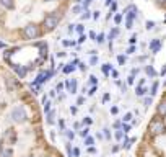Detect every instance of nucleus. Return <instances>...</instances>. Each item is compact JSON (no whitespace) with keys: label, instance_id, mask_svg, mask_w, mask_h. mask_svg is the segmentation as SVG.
Returning a JSON list of instances; mask_svg holds the SVG:
<instances>
[{"label":"nucleus","instance_id":"nucleus-19","mask_svg":"<svg viewBox=\"0 0 166 157\" xmlns=\"http://www.w3.org/2000/svg\"><path fill=\"white\" fill-rule=\"evenodd\" d=\"M90 13H91V12H90L88 8H85V12H83V15H82V20H88V18L91 17V15H90Z\"/></svg>","mask_w":166,"mask_h":157},{"label":"nucleus","instance_id":"nucleus-17","mask_svg":"<svg viewBox=\"0 0 166 157\" xmlns=\"http://www.w3.org/2000/svg\"><path fill=\"white\" fill-rule=\"evenodd\" d=\"M47 123H49V124L54 123V111H49V113H47Z\"/></svg>","mask_w":166,"mask_h":157},{"label":"nucleus","instance_id":"nucleus-24","mask_svg":"<svg viewBox=\"0 0 166 157\" xmlns=\"http://www.w3.org/2000/svg\"><path fill=\"white\" fill-rule=\"evenodd\" d=\"M91 123H93V119H91V118H90V116H86V118H85V119H83V124H86V126H90V124H91Z\"/></svg>","mask_w":166,"mask_h":157},{"label":"nucleus","instance_id":"nucleus-50","mask_svg":"<svg viewBox=\"0 0 166 157\" xmlns=\"http://www.w3.org/2000/svg\"><path fill=\"white\" fill-rule=\"evenodd\" d=\"M70 85H72V82H70V80H67V82H65V89H67L69 92H70Z\"/></svg>","mask_w":166,"mask_h":157},{"label":"nucleus","instance_id":"nucleus-2","mask_svg":"<svg viewBox=\"0 0 166 157\" xmlns=\"http://www.w3.org/2000/svg\"><path fill=\"white\" fill-rule=\"evenodd\" d=\"M148 131L153 134V136L164 134L166 133V124L163 123L161 119H153V121H150V124H148Z\"/></svg>","mask_w":166,"mask_h":157},{"label":"nucleus","instance_id":"nucleus-13","mask_svg":"<svg viewBox=\"0 0 166 157\" xmlns=\"http://www.w3.org/2000/svg\"><path fill=\"white\" fill-rule=\"evenodd\" d=\"M145 72H147V74H148L150 77H155V75H156V72H155V69H153V67H151V66H147V67H145Z\"/></svg>","mask_w":166,"mask_h":157},{"label":"nucleus","instance_id":"nucleus-41","mask_svg":"<svg viewBox=\"0 0 166 157\" xmlns=\"http://www.w3.org/2000/svg\"><path fill=\"white\" fill-rule=\"evenodd\" d=\"M78 155H80V149H74V157H78Z\"/></svg>","mask_w":166,"mask_h":157},{"label":"nucleus","instance_id":"nucleus-46","mask_svg":"<svg viewBox=\"0 0 166 157\" xmlns=\"http://www.w3.org/2000/svg\"><path fill=\"white\" fill-rule=\"evenodd\" d=\"M93 18H95V20L99 18V12H98V10H96V12H93Z\"/></svg>","mask_w":166,"mask_h":157},{"label":"nucleus","instance_id":"nucleus-20","mask_svg":"<svg viewBox=\"0 0 166 157\" xmlns=\"http://www.w3.org/2000/svg\"><path fill=\"white\" fill-rule=\"evenodd\" d=\"M85 144H86V146H93V144H95V139L90 138V136H88V138H85Z\"/></svg>","mask_w":166,"mask_h":157},{"label":"nucleus","instance_id":"nucleus-32","mask_svg":"<svg viewBox=\"0 0 166 157\" xmlns=\"http://www.w3.org/2000/svg\"><path fill=\"white\" fill-rule=\"evenodd\" d=\"M127 84H129V85H132V84H134V75H132V74L127 77Z\"/></svg>","mask_w":166,"mask_h":157},{"label":"nucleus","instance_id":"nucleus-58","mask_svg":"<svg viewBox=\"0 0 166 157\" xmlns=\"http://www.w3.org/2000/svg\"><path fill=\"white\" fill-rule=\"evenodd\" d=\"M156 2L160 3V5H164V3H166V0H156Z\"/></svg>","mask_w":166,"mask_h":157},{"label":"nucleus","instance_id":"nucleus-4","mask_svg":"<svg viewBox=\"0 0 166 157\" xmlns=\"http://www.w3.org/2000/svg\"><path fill=\"white\" fill-rule=\"evenodd\" d=\"M44 26H46V30L47 31H52L55 30L57 26H59V18H57L55 15H49L44 18Z\"/></svg>","mask_w":166,"mask_h":157},{"label":"nucleus","instance_id":"nucleus-10","mask_svg":"<svg viewBox=\"0 0 166 157\" xmlns=\"http://www.w3.org/2000/svg\"><path fill=\"white\" fill-rule=\"evenodd\" d=\"M12 155H13L12 149H2V151H0V157H12Z\"/></svg>","mask_w":166,"mask_h":157},{"label":"nucleus","instance_id":"nucleus-11","mask_svg":"<svg viewBox=\"0 0 166 157\" xmlns=\"http://www.w3.org/2000/svg\"><path fill=\"white\" fill-rule=\"evenodd\" d=\"M101 70H103V74H104V75H107V74H109V70H112V66H111V64H103Z\"/></svg>","mask_w":166,"mask_h":157},{"label":"nucleus","instance_id":"nucleus-36","mask_svg":"<svg viewBox=\"0 0 166 157\" xmlns=\"http://www.w3.org/2000/svg\"><path fill=\"white\" fill-rule=\"evenodd\" d=\"M96 62H98V58H96V56H93V58H91V61H90V64H91V66H95Z\"/></svg>","mask_w":166,"mask_h":157},{"label":"nucleus","instance_id":"nucleus-26","mask_svg":"<svg viewBox=\"0 0 166 157\" xmlns=\"http://www.w3.org/2000/svg\"><path fill=\"white\" fill-rule=\"evenodd\" d=\"M44 111H46V113H49V111H50V102H49V100L44 103Z\"/></svg>","mask_w":166,"mask_h":157},{"label":"nucleus","instance_id":"nucleus-59","mask_svg":"<svg viewBox=\"0 0 166 157\" xmlns=\"http://www.w3.org/2000/svg\"><path fill=\"white\" fill-rule=\"evenodd\" d=\"M0 151H2V142H0Z\"/></svg>","mask_w":166,"mask_h":157},{"label":"nucleus","instance_id":"nucleus-51","mask_svg":"<svg viewBox=\"0 0 166 157\" xmlns=\"http://www.w3.org/2000/svg\"><path fill=\"white\" fill-rule=\"evenodd\" d=\"M86 39V34H82V36H80V39H78V43H83Z\"/></svg>","mask_w":166,"mask_h":157},{"label":"nucleus","instance_id":"nucleus-6","mask_svg":"<svg viewBox=\"0 0 166 157\" xmlns=\"http://www.w3.org/2000/svg\"><path fill=\"white\" fill-rule=\"evenodd\" d=\"M13 67V70L17 72V75L20 77V78H25V75H26V69L23 67V66H12Z\"/></svg>","mask_w":166,"mask_h":157},{"label":"nucleus","instance_id":"nucleus-52","mask_svg":"<svg viewBox=\"0 0 166 157\" xmlns=\"http://www.w3.org/2000/svg\"><path fill=\"white\" fill-rule=\"evenodd\" d=\"M107 100H109V94H106V95L103 97V102H107Z\"/></svg>","mask_w":166,"mask_h":157},{"label":"nucleus","instance_id":"nucleus-30","mask_svg":"<svg viewBox=\"0 0 166 157\" xmlns=\"http://www.w3.org/2000/svg\"><path fill=\"white\" fill-rule=\"evenodd\" d=\"M98 90V87H96V85H93V87H91V90L88 92V95H95V92Z\"/></svg>","mask_w":166,"mask_h":157},{"label":"nucleus","instance_id":"nucleus-14","mask_svg":"<svg viewBox=\"0 0 166 157\" xmlns=\"http://www.w3.org/2000/svg\"><path fill=\"white\" fill-rule=\"evenodd\" d=\"M156 92H158V82H153V85H151V90H150V95H151V97L156 95Z\"/></svg>","mask_w":166,"mask_h":157},{"label":"nucleus","instance_id":"nucleus-57","mask_svg":"<svg viewBox=\"0 0 166 157\" xmlns=\"http://www.w3.org/2000/svg\"><path fill=\"white\" fill-rule=\"evenodd\" d=\"M114 3V0H106V5H112Z\"/></svg>","mask_w":166,"mask_h":157},{"label":"nucleus","instance_id":"nucleus-29","mask_svg":"<svg viewBox=\"0 0 166 157\" xmlns=\"http://www.w3.org/2000/svg\"><path fill=\"white\" fill-rule=\"evenodd\" d=\"M117 33H119L117 30H112V33L109 34V41H112V38H116V36H117Z\"/></svg>","mask_w":166,"mask_h":157},{"label":"nucleus","instance_id":"nucleus-27","mask_svg":"<svg viewBox=\"0 0 166 157\" xmlns=\"http://www.w3.org/2000/svg\"><path fill=\"white\" fill-rule=\"evenodd\" d=\"M103 131H104V138H106V139H111V133H109V129H107V128H104Z\"/></svg>","mask_w":166,"mask_h":157},{"label":"nucleus","instance_id":"nucleus-7","mask_svg":"<svg viewBox=\"0 0 166 157\" xmlns=\"http://www.w3.org/2000/svg\"><path fill=\"white\" fill-rule=\"evenodd\" d=\"M156 111L160 116H166V102H161L160 105L156 106Z\"/></svg>","mask_w":166,"mask_h":157},{"label":"nucleus","instance_id":"nucleus-54","mask_svg":"<svg viewBox=\"0 0 166 157\" xmlns=\"http://www.w3.org/2000/svg\"><path fill=\"white\" fill-rule=\"evenodd\" d=\"M112 77H119V72H117V70H112Z\"/></svg>","mask_w":166,"mask_h":157},{"label":"nucleus","instance_id":"nucleus-40","mask_svg":"<svg viewBox=\"0 0 166 157\" xmlns=\"http://www.w3.org/2000/svg\"><path fill=\"white\" fill-rule=\"evenodd\" d=\"M83 102H85V98H83V97H78V100H77V105H83Z\"/></svg>","mask_w":166,"mask_h":157},{"label":"nucleus","instance_id":"nucleus-3","mask_svg":"<svg viewBox=\"0 0 166 157\" xmlns=\"http://www.w3.org/2000/svg\"><path fill=\"white\" fill-rule=\"evenodd\" d=\"M23 34H25V38L26 39H36V38H39V26H36V25H26L25 26V30H23Z\"/></svg>","mask_w":166,"mask_h":157},{"label":"nucleus","instance_id":"nucleus-37","mask_svg":"<svg viewBox=\"0 0 166 157\" xmlns=\"http://www.w3.org/2000/svg\"><path fill=\"white\" fill-rule=\"evenodd\" d=\"M134 53H135V46H130L127 49V54H134Z\"/></svg>","mask_w":166,"mask_h":157},{"label":"nucleus","instance_id":"nucleus-35","mask_svg":"<svg viewBox=\"0 0 166 157\" xmlns=\"http://www.w3.org/2000/svg\"><path fill=\"white\" fill-rule=\"evenodd\" d=\"M155 26V23L153 21H147V30H151V28Z\"/></svg>","mask_w":166,"mask_h":157},{"label":"nucleus","instance_id":"nucleus-31","mask_svg":"<svg viewBox=\"0 0 166 157\" xmlns=\"http://www.w3.org/2000/svg\"><path fill=\"white\" fill-rule=\"evenodd\" d=\"M114 21H116V23L119 25L121 21H122V15H116V17H114Z\"/></svg>","mask_w":166,"mask_h":157},{"label":"nucleus","instance_id":"nucleus-55","mask_svg":"<svg viewBox=\"0 0 166 157\" xmlns=\"http://www.w3.org/2000/svg\"><path fill=\"white\" fill-rule=\"evenodd\" d=\"M117 84H119V82H117ZM119 85H121V84H119ZM121 90H122V92H126V90H127V87H126V85H121Z\"/></svg>","mask_w":166,"mask_h":157},{"label":"nucleus","instance_id":"nucleus-33","mask_svg":"<svg viewBox=\"0 0 166 157\" xmlns=\"http://www.w3.org/2000/svg\"><path fill=\"white\" fill-rule=\"evenodd\" d=\"M64 85H65V84H57V87H55V92H62Z\"/></svg>","mask_w":166,"mask_h":157},{"label":"nucleus","instance_id":"nucleus-47","mask_svg":"<svg viewBox=\"0 0 166 157\" xmlns=\"http://www.w3.org/2000/svg\"><path fill=\"white\" fill-rule=\"evenodd\" d=\"M70 113H72V115H75V113H77V106H70Z\"/></svg>","mask_w":166,"mask_h":157},{"label":"nucleus","instance_id":"nucleus-28","mask_svg":"<svg viewBox=\"0 0 166 157\" xmlns=\"http://www.w3.org/2000/svg\"><path fill=\"white\" fill-rule=\"evenodd\" d=\"M90 82H91L93 85H96V84H98V78H96V75H90Z\"/></svg>","mask_w":166,"mask_h":157},{"label":"nucleus","instance_id":"nucleus-34","mask_svg":"<svg viewBox=\"0 0 166 157\" xmlns=\"http://www.w3.org/2000/svg\"><path fill=\"white\" fill-rule=\"evenodd\" d=\"M122 131H124V133H129V131H130V126H129V124H124V126H122Z\"/></svg>","mask_w":166,"mask_h":157},{"label":"nucleus","instance_id":"nucleus-9","mask_svg":"<svg viewBox=\"0 0 166 157\" xmlns=\"http://www.w3.org/2000/svg\"><path fill=\"white\" fill-rule=\"evenodd\" d=\"M147 92H148V90H147L145 87H142V85H139V87H137V89H135V94H137V95H139V97H143V95H145V94H147Z\"/></svg>","mask_w":166,"mask_h":157},{"label":"nucleus","instance_id":"nucleus-22","mask_svg":"<svg viewBox=\"0 0 166 157\" xmlns=\"http://www.w3.org/2000/svg\"><path fill=\"white\" fill-rule=\"evenodd\" d=\"M65 134H67V138H69V139H74V138H75V133H74V131H70V129H65Z\"/></svg>","mask_w":166,"mask_h":157},{"label":"nucleus","instance_id":"nucleus-1","mask_svg":"<svg viewBox=\"0 0 166 157\" xmlns=\"http://www.w3.org/2000/svg\"><path fill=\"white\" fill-rule=\"evenodd\" d=\"M10 116H12L13 121H17V123H25V121L28 119V113H26V110H25L23 105H17L15 108L12 110Z\"/></svg>","mask_w":166,"mask_h":157},{"label":"nucleus","instance_id":"nucleus-43","mask_svg":"<svg viewBox=\"0 0 166 157\" xmlns=\"http://www.w3.org/2000/svg\"><path fill=\"white\" fill-rule=\"evenodd\" d=\"M82 10V7L80 5H77V7H74V13H78V12H80Z\"/></svg>","mask_w":166,"mask_h":157},{"label":"nucleus","instance_id":"nucleus-38","mask_svg":"<svg viewBox=\"0 0 166 157\" xmlns=\"http://www.w3.org/2000/svg\"><path fill=\"white\" fill-rule=\"evenodd\" d=\"M62 44H64V46H74L75 43H70V41H67V39H65V41H62Z\"/></svg>","mask_w":166,"mask_h":157},{"label":"nucleus","instance_id":"nucleus-39","mask_svg":"<svg viewBox=\"0 0 166 157\" xmlns=\"http://www.w3.org/2000/svg\"><path fill=\"white\" fill-rule=\"evenodd\" d=\"M117 62H119V64H124V62H126V58H124V56H119V58H117Z\"/></svg>","mask_w":166,"mask_h":157},{"label":"nucleus","instance_id":"nucleus-61","mask_svg":"<svg viewBox=\"0 0 166 157\" xmlns=\"http://www.w3.org/2000/svg\"><path fill=\"white\" fill-rule=\"evenodd\" d=\"M28 157H33V155H28Z\"/></svg>","mask_w":166,"mask_h":157},{"label":"nucleus","instance_id":"nucleus-44","mask_svg":"<svg viewBox=\"0 0 166 157\" xmlns=\"http://www.w3.org/2000/svg\"><path fill=\"white\" fill-rule=\"evenodd\" d=\"M77 31L78 33H83V25H77Z\"/></svg>","mask_w":166,"mask_h":157},{"label":"nucleus","instance_id":"nucleus-8","mask_svg":"<svg viewBox=\"0 0 166 157\" xmlns=\"http://www.w3.org/2000/svg\"><path fill=\"white\" fill-rule=\"evenodd\" d=\"M0 5L7 10H12L13 8V0H0Z\"/></svg>","mask_w":166,"mask_h":157},{"label":"nucleus","instance_id":"nucleus-16","mask_svg":"<svg viewBox=\"0 0 166 157\" xmlns=\"http://www.w3.org/2000/svg\"><path fill=\"white\" fill-rule=\"evenodd\" d=\"M124 134H126V133L122 131V129H117V131H116V134H114V136H116V139H117V141H121L122 138H124Z\"/></svg>","mask_w":166,"mask_h":157},{"label":"nucleus","instance_id":"nucleus-53","mask_svg":"<svg viewBox=\"0 0 166 157\" xmlns=\"http://www.w3.org/2000/svg\"><path fill=\"white\" fill-rule=\"evenodd\" d=\"M164 74H166V64H164L163 69H161V75H164Z\"/></svg>","mask_w":166,"mask_h":157},{"label":"nucleus","instance_id":"nucleus-25","mask_svg":"<svg viewBox=\"0 0 166 157\" xmlns=\"http://www.w3.org/2000/svg\"><path fill=\"white\" fill-rule=\"evenodd\" d=\"M103 41H104V34L101 33V34H98V36H96V43H99V44H101Z\"/></svg>","mask_w":166,"mask_h":157},{"label":"nucleus","instance_id":"nucleus-49","mask_svg":"<svg viewBox=\"0 0 166 157\" xmlns=\"http://www.w3.org/2000/svg\"><path fill=\"white\" fill-rule=\"evenodd\" d=\"M88 152H90V154H96V149L90 146V149H88Z\"/></svg>","mask_w":166,"mask_h":157},{"label":"nucleus","instance_id":"nucleus-12","mask_svg":"<svg viewBox=\"0 0 166 157\" xmlns=\"http://www.w3.org/2000/svg\"><path fill=\"white\" fill-rule=\"evenodd\" d=\"M74 70H75V66L74 64H69V66L64 67V74H70V72H74Z\"/></svg>","mask_w":166,"mask_h":157},{"label":"nucleus","instance_id":"nucleus-5","mask_svg":"<svg viewBox=\"0 0 166 157\" xmlns=\"http://www.w3.org/2000/svg\"><path fill=\"white\" fill-rule=\"evenodd\" d=\"M160 48H161V41L160 39H153L150 43V49H151V53L156 54L158 51H160Z\"/></svg>","mask_w":166,"mask_h":157},{"label":"nucleus","instance_id":"nucleus-42","mask_svg":"<svg viewBox=\"0 0 166 157\" xmlns=\"http://www.w3.org/2000/svg\"><path fill=\"white\" fill-rule=\"evenodd\" d=\"M78 69H80V70H86V66L83 62H80V64H78Z\"/></svg>","mask_w":166,"mask_h":157},{"label":"nucleus","instance_id":"nucleus-18","mask_svg":"<svg viewBox=\"0 0 166 157\" xmlns=\"http://www.w3.org/2000/svg\"><path fill=\"white\" fill-rule=\"evenodd\" d=\"M88 133H90V129H88V128H83V129L80 131V136L85 139V138H88Z\"/></svg>","mask_w":166,"mask_h":157},{"label":"nucleus","instance_id":"nucleus-60","mask_svg":"<svg viewBox=\"0 0 166 157\" xmlns=\"http://www.w3.org/2000/svg\"><path fill=\"white\" fill-rule=\"evenodd\" d=\"M46 2H54V0H46Z\"/></svg>","mask_w":166,"mask_h":157},{"label":"nucleus","instance_id":"nucleus-45","mask_svg":"<svg viewBox=\"0 0 166 157\" xmlns=\"http://www.w3.org/2000/svg\"><path fill=\"white\" fill-rule=\"evenodd\" d=\"M90 38L96 41V33H95V31H90Z\"/></svg>","mask_w":166,"mask_h":157},{"label":"nucleus","instance_id":"nucleus-48","mask_svg":"<svg viewBox=\"0 0 166 157\" xmlns=\"http://www.w3.org/2000/svg\"><path fill=\"white\" fill-rule=\"evenodd\" d=\"M117 111H119V110H117V106H112V108H111V113H112V115H116Z\"/></svg>","mask_w":166,"mask_h":157},{"label":"nucleus","instance_id":"nucleus-15","mask_svg":"<svg viewBox=\"0 0 166 157\" xmlns=\"http://www.w3.org/2000/svg\"><path fill=\"white\" fill-rule=\"evenodd\" d=\"M70 94H77V78L72 80V85H70Z\"/></svg>","mask_w":166,"mask_h":157},{"label":"nucleus","instance_id":"nucleus-56","mask_svg":"<svg viewBox=\"0 0 166 157\" xmlns=\"http://www.w3.org/2000/svg\"><path fill=\"white\" fill-rule=\"evenodd\" d=\"M135 41H137V36H135V34H134V36L130 38V43H132V44H134V43H135Z\"/></svg>","mask_w":166,"mask_h":157},{"label":"nucleus","instance_id":"nucleus-23","mask_svg":"<svg viewBox=\"0 0 166 157\" xmlns=\"http://www.w3.org/2000/svg\"><path fill=\"white\" fill-rule=\"evenodd\" d=\"M143 103H145V106H150L151 105V97H145L143 98Z\"/></svg>","mask_w":166,"mask_h":157},{"label":"nucleus","instance_id":"nucleus-21","mask_svg":"<svg viewBox=\"0 0 166 157\" xmlns=\"http://www.w3.org/2000/svg\"><path fill=\"white\" fill-rule=\"evenodd\" d=\"M130 119H132V113H126L124 118H122V121H124V123H127V121H130Z\"/></svg>","mask_w":166,"mask_h":157}]
</instances>
